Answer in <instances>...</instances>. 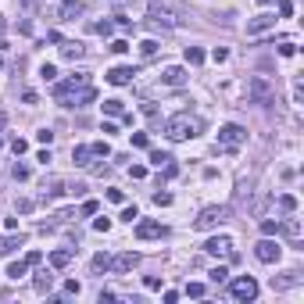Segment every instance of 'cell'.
I'll use <instances>...</instances> for the list:
<instances>
[{"label": "cell", "mask_w": 304, "mask_h": 304, "mask_svg": "<svg viewBox=\"0 0 304 304\" xmlns=\"http://www.w3.org/2000/svg\"><path fill=\"white\" fill-rule=\"evenodd\" d=\"M90 269H93V272H111V258H107V254H97V258L90 261Z\"/></svg>", "instance_id": "603a6c76"}, {"label": "cell", "mask_w": 304, "mask_h": 304, "mask_svg": "<svg viewBox=\"0 0 304 304\" xmlns=\"http://www.w3.org/2000/svg\"><path fill=\"white\" fill-rule=\"evenodd\" d=\"M244 140H247V129L236 126V122H229V126L218 129V143H215V150H236Z\"/></svg>", "instance_id": "277c9868"}, {"label": "cell", "mask_w": 304, "mask_h": 304, "mask_svg": "<svg viewBox=\"0 0 304 304\" xmlns=\"http://www.w3.org/2000/svg\"><path fill=\"white\" fill-rule=\"evenodd\" d=\"M122 218H126V222H133V218H140V211H136V208H126V211H122Z\"/></svg>", "instance_id": "91938a15"}, {"label": "cell", "mask_w": 304, "mask_h": 304, "mask_svg": "<svg viewBox=\"0 0 304 304\" xmlns=\"http://www.w3.org/2000/svg\"><path fill=\"white\" fill-rule=\"evenodd\" d=\"M143 286H147V290H161V279H158V276H147Z\"/></svg>", "instance_id": "681fc988"}, {"label": "cell", "mask_w": 304, "mask_h": 304, "mask_svg": "<svg viewBox=\"0 0 304 304\" xmlns=\"http://www.w3.org/2000/svg\"><path fill=\"white\" fill-rule=\"evenodd\" d=\"M165 136H168L172 143L194 140V136H201V118L190 115V111H179V115H172V118L165 122Z\"/></svg>", "instance_id": "7a4b0ae2"}, {"label": "cell", "mask_w": 304, "mask_h": 304, "mask_svg": "<svg viewBox=\"0 0 304 304\" xmlns=\"http://www.w3.org/2000/svg\"><path fill=\"white\" fill-rule=\"evenodd\" d=\"M111 50H115V54H126V50H129V43H126V40H115V43H111Z\"/></svg>", "instance_id": "db71d44e"}, {"label": "cell", "mask_w": 304, "mask_h": 304, "mask_svg": "<svg viewBox=\"0 0 304 304\" xmlns=\"http://www.w3.org/2000/svg\"><path fill=\"white\" fill-rule=\"evenodd\" d=\"M104 115H111V118H122V115H126V104H122L118 97H111V100H104Z\"/></svg>", "instance_id": "44dd1931"}, {"label": "cell", "mask_w": 304, "mask_h": 304, "mask_svg": "<svg viewBox=\"0 0 304 304\" xmlns=\"http://www.w3.org/2000/svg\"><path fill=\"white\" fill-rule=\"evenodd\" d=\"M279 233H286V236H300V222H297V218H293V222H283Z\"/></svg>", "instance_id": "f546056e"}, {"label": "cell", "mask_w": 304, "mask_h": 304, "mask_svg": "<svg viewBox=\"0 0 304 304\" xmlns=\"http://www.w3.org/2000/svg\"><path fill=\"white\" fill-rule=\"evenodd\" d=\"M154 204H158V208H168V204H172V194H165V190H158V194H154Z\"/></svg>", "instance_id": "8d00e7d4"}, {"label": "cell", "mask_w": 304, "mask_h": 304, "mask_svg": "<svg viewBox=\"0 0 304 304\" xmlns=\"http://www.w3.org/2000/svg\"><path fill=\"white\" fill-rule=\"evenodd\" d=\"M93 32H100V36H111V32H115V25H111V22H93Z\"/></svg>", "instance_id": "d590c367"}, {"label": "cell", "mask_w": 304, "mask_h": 304, "mask_svg": "<svg viewBox=\"0 0 304 304\" xmlns=\"http://www.w3.org/2000/svg\"><path fill=\"white\" fill-rule=\"evenodd\" d=\"M161 83H165V86H183V83H186V68H183V65L165 68V72H161Z\"/></svg>", "instance_id": "2e32d148"}, {"label": "cell", "mask_w": 304, "mask_h": 304, "mask_svg": "<svg viewBox=\"0 0 304 304\" xmlns=\"http://www.w3.org/2000/svg\"><path fill=\"white\" fill-rule=\"evenodd\" d=\"M168 229H165V225L161 222H154V218H143V222H136V236L140 240H161Z\"/></svg>", "instance_id": "9c48e42d"}, {"label": "cell", "mask_w": 304, "mask_h": 304, "mask_svg": "<svg viewBox=\"0 0 304 304\" xmlns=\"http://www.w3.org/2000/svg\"><path fill=\"white\" fill-rule=\"evenodd\" d=\"M293 15V0H279V18H290Z\"/></svg>", "instance_id": "60d3db41"}, {"label": "cell", "mask_w": 304, "mask_h": 304, "mask_svg": "<svg viewBox=\"0 0 304 304\" xmlns=\"http://www.w3.org/2000/svg\"><path fill=\"white\" fill-rule=\"evenodd\" d=\"M279 254H283V247H279L272 236H265V240H258V244H254V258H258V261H265V265L279 261Z\"/></svg>", "instance_id": "52a82bcc"}, {"label": "cell", "mask_w": 304, "mask_h": 304, "mask_svg": "<svg viewBox=\"0 0 304 304\" xmlns=\"http://www.w3.org/2000/svg\"><path fill=\"white\" fill-rule=\"evenodd\" d=\"M258 4H276V0H258Z\"/></svg>", "instance_id": "be15d7a7"}, {"label": "cell", "mask_w": 304, "mask_h": 304, "mask_svg": "<svg viewBox=\"0 0 304 304\" xmlns=\"http://www.w3.org/2000/svg\"><path fill=\"white\" fill-rule=\"evenodd\" d=\"M93 158H97V154H93V147H90V143L72 147V161L79 165V168H90V165H93Z\"/></svg>", "instance_id": "9a60e30c"}, {"label": "cell", "mask_w": 304, "mask_h": 304, "mask_svg": "<svg viewBox=\"0 0 304 304\" xmlns=\"http://www.w3.org/2000/svg\"><path fill=\"white\" fill-rule=\"evenodd\" d=\"M83 54H86V47H83V43H72V40H61V57H65V61H79Z\"/></svg>", "instance_id": "e0dca14e"}, {"label": "cell", "mask_w": 304, "mask_h": 304, "mask_svg": "<svg viewBox=\"0 0 304 304\" xmlns=\"http://www.w3.org/2000/svg\"><path fill=\"white\" fill-rule=\"evenodd\" d=\"M25 261H29V265H40V261H43V254H40V251H29V254H25Z\"/></svg>", "instance_id": "816d5d0a"}, {"label": "cell", "mask_w": 304, "mask_h": 304, "mask_svg": "<svg viewBox=\"0 0 304 304\" xmlns=\"http://www.w3.org/2000/svg\"><path fill=\"white\" fill-rule=\"evenodd\" d=\"M293 100H297V104H300V100H304V86H300V79H297V83H293Z\"/></svg>", "instance_id": "11a10c76"}, {"label": "cell", "mask_w": 304, "mask_h": 304, "mask_svg": "<svg viewBox=\"0 0 304 304\" xmlns=\"http://www.w3.org/2000/svg\"><path fill=\"white\" fill-rule=\"evenodd\" d=\"M79 290H83V286L75 283V279H68V283H65V293H75V297H79Z\"/></svg>", "instance_id": "f5cc1de1"}, {"label": "cell", "mask_w": 304, "mask_h": 304, "mask_svg": "<svg viewBox=\"0 0 304 304\" xmlns=\"http://www.w3.org/2000/svg\"><path fill=\"white\" fill-rule=\"evenodd\" d=\"M147 15H150V22H154V25L175 29V18H172V11H168V8H161V4H150V8H147Z\"/></svg>", "instance_id": "5bb4252c"}, {"label": "cell", "mask_w": 304, "mask_h": 304, "mask_svg": "<svg viewBox=\"0 0 304 304\" xmlns=\"http://www.w3.org/2000/svg\"><path fill=\"white\" fill-rule=\"evenodd\" d=\"M208 276H211V283H225V276H229V272H225V265H218V269H211Z\"/></svg>", "instance_id": "e575fe53"}, {"label": "cell", "mask_w": 304, "mask_h": 304, "mask_svg": "<svg viewBox=\"0 0 304 304\" xmlns=\"http://www.w3.org/2000/svg\"><path fill=\"white\" fill-rule=\"evenodd\" d=\"M54 100L65 104V107H83V104L97 100V90L90 86L86 75H72V79H65V83L54 86Z\"/></svg>", "instance_id": "6da1fadb"}, {"label": "cell", "mask_w": 304, "mask_h": 304, "mask_svg": "<svg viewBox=\"0 0 304 304\" xmlns=\"http://www.w3.org/2000/svg\"><path fill=\"white\" fill-rule=\"evenodd\" d=\"M183 57H186V65H201V61H204V50H201V47H186Z\"/></svg>", "instance_id": "d4e9b609"}, {"label": "cell", "mask_w": 304, "mask_h": 304, "mask_svg": "<svg viewBox=\"0 0 304 304\" xmlns=\"http://www.w3.org/2000/svg\"><path fill=\"white\" fill-rule=\"evenodd\" d=\"M225 218H229V204H208V208L194 218V229L208 233V229H215V225H222Z\"/></svg>", "instance_id": "3957f363"}, {"label": "cell", "mask_w": 304, "mask_h": 304, "mask_svg": "<svg viewBox=\"0 0 304 304\" xmlns=\"http://www.w3.org/2000/svg\"><path fill=\"white\" fill-rule=\"evenodd\" d=\"M104 300H118V293H115V290H100V304H104Z\"/></svg>", "instance_id": "6f0895ef"}, {"label": "cell", "mask_w": 304, "mask_h": 304, "mask_svg": "<svg viewBox=\"0 0 304 304\" xmlns=\"http://www.w3.org/2000/svg\"><path fill=\"white\" fill-rule=\"evenodd\" d=\"M158 50H161V43H158V40H143V43H140V57H154Z\"/></svg>", "instance_id": "cb8c5ba5"}, {"label": "cell", "mask_w": 304, "mask_h": 304, "mask_svg": "<svg viewBox=\"0 0 304 304\" xmlns=\"http://www.w3.org/2000/svg\"><path fill=\"white\" fill-rule=\"evenodd\" d=\"M40 190H43V194H40V201H43V204H47V201H54V197H61V194H68V190H65V183H61L57 175L43 179V186H40Z\"/></svg>", "instance_id": "4fadbf2b"}, {"label": "cell", "mask_w": 304, "mask_h": 304, "mask_svg": "<svg viewBox=\"0 0 304 304\" xmlns=\"http://www.w3.org/2000/svg\"><path fill=\"white\" fill-rule=\"evenodd\" d=\"M211 57L222 65V61H229V50H225V47H215V50H211Z\"/></svg>", "instance_id": "7bdbcfd3"}, {"label": "cell", "mask_w": 304, "mask_h": 304, "mask_svg": "<svg viewBox=\"0 0 304 304\" xmlns=\"http://www.w3.org/2000/svg\"><path fill=\"white\" fill-rule=\"evenodd\" d=\"M279 233V222H272V218H261V236H276Z\"/></svg>", "instance_id": "f1b7e54d"}, {"label": "cell", "mask_w": 304, "mask_h": 304, "mask_svg": "<svg viewBox=\"0 0 304 304\" xmlns=\"http://www.w3.org/2000/svg\"><path fill=\"white\" fill-rule=\"evenodd\" d=\"M140 111H143V115H147V118H158V104H150V100H147V104H143Z\"/></svg>", "instance_id": "ee69618b"}, {"label": "cell", "mask_w": 304, "mask_h": 304, "mask_svg": "<svg viewBox=\"0 0 304 304\" xmlns=\"http://www.w3.org/2000/svg\"><path fill=\"white\" fill-rule=\"evenodd\" d=\"M36 140H40L43 147H50V143H54V133H50V129H40V133H36Z\"/></svg>", "instance_id": "b9f144b4"}, {"label": "cell", "mask_w": 304, "mask_h": 304, "mask_svg": "<svg viewBox=\"0 0 304 304\" xmlns=\"http://www.w3.org/2000/svg\"><path fill=\"white\" fill-rule=\"evenodd\" d=\"M186 297L201 300V297H204V283H186Z\"/></svg>", "instance_id": "4dcf8cb0"}, {"label": "cell", "mask_w": 304, "mask_h": 304, "mask_svg": "<svg viewBox=\"0 0 304 304\" xmlns=\"http://www.w3.org/2000/svg\"><path fill=\"white\" fill-rule=\"evenodd\" d=\"M300 283V272H283L279 279L272 276V290H286V286H297Z\"/></svg>", "instance_id": "d6986e66"}, {"label": "cell", "mask_w": 304, "mask_h": 304, "mask_svg": "<svg viewBox=\"0 0 304 304\" xmlns=\"http://www.w3.org/2000/svg\"><path fill=\"white\" fill-rule=\"evenodd\" d=\"M247 97H251V100H261V104H269V100L276 97V90H272V83H269V79L254 75V79L247 83Z\"/></svg>", "instance_id": "8992f818"}, {"label": "cell", "mask_w": 304, "mask_h": 304, "mask_svg": "<svg viewBox=\"0 0 304 304\" xmlns=\"http://www.w3.org/2000/svg\"><path fill=\"white\" fill-rule=\"evenodd\" d=\"M18 32H25V36H29V32H32V22H29V18H22V22H18Z\"/></svg>", "instance_id": "680465c9"}, {"label": "cell", "mask_w": 304, "mask_h": 304, "mask_svg": "<svg viewBox=\"0 0 304 304\" xmlns=\"http://www.w3.org/2000/svg\"><path fill=\"white\" fill-rule=\"evenodd\" d=\"M97 211H100L97 201H83V215H97Z\"/></svg>", "instance_id": "7dc6e473"}, {"label": "cell", "mask_w": 304, "mask_h": 304, "mask_svg": "<svg viewBox=\"0 0 304 304\" xmlns=\"http://www.w3.org/2000/svg\"><path fill=\"white\" fill-rule=\"evenodd\" d=\"M279 208H283V211H297V197H293V194H283V197H279Z\"/></svg>", "instance_id": "d6a6232c"}, {"label": "cell", "mask_w": 304, "mask_h": 304, "mask_svg": "<svg viewBox=\"0 0 304 304\" xmlns=\"http://www.w3.org/2000/svg\"><path fill=\"white\" fill-rule=\"evenodd\" d=\"M229 293H233V300H258V279L254 276H240V279H233L229 283Z\"/></svg>", "instance_id": "5b68a950"}, {"label": "cell", "mask_w": 304, "mask_h": 304, "mask_svg": "<svg viewBox=\"0 0 304 304\" xmlns=\"http://www.w3.org/2000/svg\"><path fill=\"white\" fill-rule=\"evenodd\" d=\"M133 147H140V150H150V136H147V133H133Z\"/></svg>", "instance_id": "1f68e13d"}, {"label": "cell", "mask_w": 304, "mask_h": 304, "mask_svg": "<svg viewBox=\"0 0 304 304\" xmlns=\"http://www.w3.org/2000/svg\"><path fill=\"white\" fill-rule=\"evenodd\" d=\"M0 147H4V136H0Z\"/></svg>", "instance_id": "e7e4bbea"}, {"label": "cell", "mask_w": 304, "mask_h": 304, "mask_svg": "<svg viewBox=\"0 0 304 304\" xmlns=\"http://www.w3.org/2000/svg\"><path fill=\"white\" fill-rule=\"evenodd\" d=\"M25 150H29V140H22V136H15V140H11V154H15V158H22Z\"/></svg>", "instance_id": "83f0119b"}, {"label": "cell", "mask_w": 304, "mask_h": 304, "mask_svg": "<svg viewBox=\"0 0 304 304\" xmlns=\"http://www.w3.org/2000/svg\"><path fill=\"white\" fill-rule=\"evenodd\" d=\"M293 54H297V47H293L290 40H283V43H279V57H293Z\"/></svg>", "instance_id": "74e56055"}, {"label": "cell", "mask_w": 304, "mask_h": 304, "mask_svg": "<svg viewBox=\"0 0 304 304\" xmlns=\"http://www.w3.org/2000/svg\"><path fill=\"white\" fill-rule=\"evenodd\" d=\"M90 147H93L97 158H111V143H107V140H97V143H90Z\"/></svg>", "instance_id": "4316f807"}, {"label": "cell", "mask_w": 304, "mask_h": 304, "mask_svg": "<svg viewBox=\"0 0 304 304\" xmlns=\"http://www.w3.org/2000/svg\"><path fill=\"white\" fill-rule=\"evenodd\" d=\"M161 172H165V179H175V175H179V165H175V158H172L168 165H161Z\"/></svg>", "instance_id": "f35d334b"}, {"label": "cell", "mask_w": 304, "mask_h": 304, "mask_svg": "<svg viewBox=\"0 0 304 304\" xmlns=\"http://www.w3.org/2000/svg\"><path fill=\"white\" fill-rule=\"evenodd\" d=\"M133 75H136V68H129V65H115V68L107 72V83H111V86H129Z\"/></svg>", "instance_id": "7c38bea8"}, {"label": "cell", "mask_w": 304, "mask_h": 304, "mask_svg": "<svg viewBox=\"0 0 304 304\" xmlns=\"http://www.w3.org/2000/svg\"><path fill=\"white\" fill-rule=\"evenodd\" d=\"M140 265V254L136 251H122L118 258H111V272H133Z\"/></svg>", "instance_id": "8fae6325"}, {"label": "cell", "mask_w": 304, "mask_h": 304, "mask_svg": "<svg viewBox=\"0 0 304 304\" xmlns=\"http://www.w3.org/2000/svg\"><path fill=\"white\" fill-rule=\"evenodd\" d=\"M61 4H65V8H72V4H79V0H61Z\"/></svg>", "instance_id": "6125c7cd"}, {"label": "cell", "mask_w": 304, "mask_h": 304, "mask_svg": "<svg viewBox=\"0 0 304 304\" xmlns=\"http://www.w3.org/2000/svg\"><path fill=\"white\" fill-rule=\"evenodd\" d=\"M168 161H172V154H165V150H150V165H154V168H161Z\"/></svg>", "instance_id": "484cf974"}, {"label": "cell", "mask_w": 304, "mask_h": 304, "mask_svg": "<svg viewBox=\"0 0 304 304\" xmlns=\"http://www.w3.org/2000/svg\"><path fill=\"white\" fill-rule=\"evenodd\" d=\"M276 15H254V18H247V36H261V32H269V29H276Z\"/></svg>", "instance_id": "30bf717a"}, {"label": "cell", "mask_w": 304, "mask_h": 304, "mask_svg": "<svg viewBox=\"0 0 304 304\" xmlns=\"http://www.w3.org/2000/svg\"><path fill=\"white\" fill-rule=\"evenodd\" d=\"M204 251H208L211 258H229V261H236V251H233V240H229V236H211V240L204 244Z\"/></svg>", "instance_id": "ba28073f"}, {"label": "cell", "mask_w": 304, "mask_h": 304, "mask_svg": "<svg viewBox=\"0 0 304 304\" xmlns=\"http://www.w3.org/2000/svg\"><path fill=\"white\" fill-rule=\"evenodd\" d=\"M32 286H36V293H50V286H54V272H50V269H43L40 276H36V283H32Z\"/></svg>", "instance_id": "ffe728a7"}, {"label": "cell", "mask_w": 304, "mask_h": 304, "mask_svg": "<svg viewBox=\"0 0 304 304\" xmlns=\"http://www.w3.org/2000/svg\"><path fill=\"white\" fill-rule=\"evenodd\" d=\"M72 258H75V247H57V251L50 254V269H65Z\"/></svg>", "instance_id": "ac0fdd59"}, {"label": "cell", "mask_w": 304, "mask_h": 304, "mask_svg": "<svg viewBox=\"0 0 304 304\" xmlns=\"http://www.w3.org/2000/svg\"><path fill=\"white\" fill-rule=\"evenodd\" d=\"M0 29H4V18H0Z\"/></svg>", "instance_id": "03108f58"}, {"label": "cell", "mask_w": 304, "mask_h": 304, "mask_svg": "<svg viewBox=\"0 0 304 304\" xmlns=\"http://www.w3.org/2000/svg\"><path fill=\"white\" fill-rule=\"evenodd\" d=\"M107 201H111V204H122L126 194H122V190H107Z\"/></svg>", "instance_id": "f6af8a7d"}, {"label": "cell", "mask_w": 304, "mask_h": 304, "mask_svg": "<svg viewBox=\"0 0 304 304\" xmlns=\"http://www.w3.org/2000/svg\"><path fill=\"white\" fill-rule=\"evenodd\" d=\"M29 269H32V265H29V261L22 258V261H11V265H8V276H11V279L18 283V279H22V276H25Z\"/></svg>", "instance_id": "7402d4cb"}, {"label": "cell", "mask_w": 304, "mask_h": 304, "mask_svg": "<svg viewBox=\"0 0 304 304\" xmlns=\"http://www.w3.org/2000/svg\"><path fill=\"white\" fill-rule=\"evenodd\" d=\"M11 175H15L18 183H25V179H29V165H15V168H11Z\"/></svg>", "instance_id": "ab89813d"}, {"label": "cell", "mask_w": 304, "mask_h": 304, "mask_svg": "<svg viewBox=\"0 0 304 304\" xmlns=\"http://www.w3.org/2000/svg\"><path fill=\"white\" fill-rule=\"evenodd\" d=\"M100 133H104V136H111V133H118V126H115V122H104V126H100Z\"/></svg>", "instance_id": "9f6ffc18"}, {"label": "cell", "mask_w": 304, "mask_h": 304, "mask_svg": "<svg viewBox=\"0 0 304 304\" xmlns=\"http://www.w3.org/2000/svg\"><path fill=\"white\" fill-rule=\"evenodd\" d=\"M15 208L25 215V211H32V201H29V197H18V201H15Z\"/></svg>", "instance_id": "bcb514c9"}, {"label": "cell", "mask_w": 304, "mask_h": 304, "mask_svg": "<svg viewBox=\"0 0 304 304\" xmlns=\"http://www.w3.org/2000/svg\"><path fill=\"white\" fill-rule=\"evenodd\" d=\"M40 75H43L47 83H54V79H57V68H54V65H40Z\"/></svg>", "instance_id": "836d02e7"}, {"label": "cell", "mask_w": 304, "mask_h": 304, "mask_svg": "<svg viewBox=\"0 0 304 304\" xmlns=\"http://www.w3.org/2000/svg\"><path fill=\"white\" fill-rule=\"evenodd\" d=\"M18 4H22L25 11H32V0H18Z\"/></svg>", "instance_id": "94428289"}, {"label": "cell", "mask_w": 304, "mask_h": 304, "mask_svg": "<svg viewBox=\"0 0 304 304\" xmlns=\"http://www.w3.org/2000/svg\"><path fill=\"white\" fill-rule=\"evenodd\" d=\"M93 229H97V233H107V229H111V218H97Z\"/></svg>", "instance_id": "c3c4849f"}, {"label": "cell", "mask_w": 304, "mask_h": 304, "mask_svg": "<svg viewBox=\"0 0 304 304\" xmlns=\"http://www.w3.org/2000/svg\"><path fill=\"white\" fill-rule=\"evenodd\" d=\"M129 175H133V179H143L147 168H143V165H129Z\"/></svg>", "instance_id": "f907efd6"}]
</instances>
